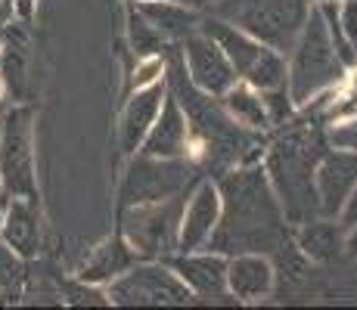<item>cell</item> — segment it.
<instances>
[{
	"instance_id": "26",
	"label": "cell",
	"mask_w": 357,
	"mask_h": 310,
	"mask_svg": "<svg viewBox=\"0 0 357 310\" xmlns=\"http://www.w3.org/2000/svg\"><path fill=\"white\" fill-rule=\"evenodd\" d=\"M261 100H264V109H267V118H271V124H283L292 118V96H289V87L280 84L273 87V91H264L261 93Z\"/></svg>"
},
{
	"instance_id": "15",
	"label": "cell",
	"mask_w": 357,
	"mask_h": 310,
	"mask_svg": "<svg viewBox=\"0 0 357 310\" xmlns=\"http://www.w3.org/2000/svg\"><path fill=\"white\" fill-rule=\"evenodd\" d=\"M273 264L261 251H243L227 258V292L236 301H261L273 292Z\"/></svg>"
},
{
	"instance_id": "21",
	"label": "cell",
	"mask_w": 357,
	"mask_h": 310,
	"mask_svg": "<svg viewBox=\"0 0 357 310\" xmlns=\"http://www.w3.org/2000/svg\"><path fill=\"white\" fill-rule=\"evenodd\" d=\"M218 100H221L224 112H227L236 124H243V127H249V130H267L271 127L264 100H261V93L252 84H245V81H236V84L227 87Z\"/></svg>"
},
{
	"instance_id": "34",
	"label": "cell",
	"mask_w": 357,
	"mask_h": 310,
	"mask_svg": "<svg viewBox=\"0 0 357 310\" xmlns=\"http://www.w3.org/2000/svg\"><path fill=\"white\" fill-rule=\"evenodd\" d=\"M3 93H6V84H3V78H0V102H3Z\"/></svg>"
},
{
	"instance_id": "20",
	"label": "cell",
	"mask_w": 357,
	"mask_h": 310,
	"mask_svg": "<svg viewBox=\"0 0 357 310\" xmlns=\"http://www.w3.org/2000/svg\"><path fill=\"white\" fill-rule=\"evenodd\" d=\"M298 226L301 230L295 242H298L305 258L317 261V264L335 261L345 248V230H342V224H333V217H311Z\"/></svg>"
},
{
	"instance_id": "18",
	"label": "cell",
	"mask_w": 357,
	"mask_h": 310,
	"mask_svg": "<svg viewBox=\"0 0 357 310\" xmlns=\"http://www.w3.org/2000/svg\"><path fill=\"white\" fill-rule=\"evenodd\" d=\"M137 261H140V254H137L134 248L128 245V239L119 233V236L106 239V242H100L97 248H93L91 258L81 264L78 279L102 286V282H112L115 277H121V273H125L128 267H134Z\"/></svg>"
},
{
	"instance_id": "13",
	"label": "cell",
	"mask_w": 357,
	"mask_h": 310,
	"mask_svg": "<svg viewBox=\"0 0 357 310\" xmlns=\"http://www.w3.org/2000/svg\"><path fill=\"white\" fill-rule=\"evenodd\" d=\"M0 239L19 254L31 261L40 251V208L38 199H6L3 220H0Z\"/></svg>"
},
{
	"instance_id": "7",
	"label": "cell",
	"mask_w": 357,
	"mask_h": 310,
	"mask_svg": "<svg viewBox=\"0 0 357 310\" xmlns=\"http://www.w3.org/2000/svg\"><path fill=\"white\" fill-rule=\"evenodd\" d=\"M106 295L112 304L121 307H174L190 304V298H193L187 282L159 261L128 267L121 277L109 282Z\"/></svg>"
},
{
	"instance_id": "30",
	"label": "cell",
	"mask_w": 357,
	"mask_h": 310,
	"mask_svg": "<svg viewBox=\"0 0 357 310\" xmlns=\"http://www.w3.org/2000/svg\"><path fill=\"white\" fill-rule=\"evenodd\" d=\"M162 72H165V59L162 56H143V62L137 65V72H134V91L137 87H146V84L162 81Z\"/></svg>"
},
{
	"instance_id": "10",
	"label": "cell",
	"mask_w": 357,
	"mask_h": 310,
	"mask_svg": "<svg viewBox=\"0 0 357 310\" xmlns=\"http://www.w3.org/2000/svg\"><path fill=\"white\" fill-rule=\"evenodd\" d=\"M354 183H357V153H348V149L329 153L326 149V155L317 164V174H314L320 217H339Z\"/></svg>"
},
{
	"instance_id": "22",
	"label": "cell",
	"mask_w": 357,
	"mask_h": 310,
	"mask_svg": "<svg viewBox=\"0 0 357 310\" xmlns=\"http://www.w3.org/2000/svg\"><path fill=\"white\" fill-rule=\"evenodd\" d=\"M239 81L252 84L258 93L273 91V87L286 84V59H283V53L264 47V53L258 56V62L249 68V72H245V78H239Z\"/></svg>"
},
{
	"instance_id": "23",
	"label": "cell",
	"mask_w": 357,
	"mask_h": 310,
	"mask_svg": "<svg viewBox=\"0 0 357 310\" xmlns=\"http://www.w3.org/2000/svg\"><path fill=\"white\" fill-rule=\"evenodd\" d=\"M128 34H130V47H134V53L140 59L143 56H155V53L165 50V44H168V40H165L162 34L155 31L153 25L140 16V13H137L134 3L128 6Z\"/></svg>"
},
{
	"instance_id": "31",
	"label": "cell",
	"mask_w": 357,
	"mask_h": 310,
	"mask_svg": "<svg viewBox=\"0 0 357 310\" xmlns=\"http://www.w3.org/2000/svg\"><path fill=\"white\" fill-rule=\"evenodd\" d=\"M13 22V0H0V29Z\"/></svg>"
},
{
	"instance_id": "25",
	"label": "cell",
	"mask_w": 357,
	"mask_h": 310,
	"mask_svg": "<svg viewBox=\"0 0 357 310\" xmlns=\"http://www.w3.org/2000/svg\"><path fill=\"white\" fill-rule=\"evenodd\" d=\"M63 295H66V304H72V307H84V304H91V307H109V304H112V301H109V295L102 292L100 286H93V282H84V279L68 282V286L63 288Z\"/></svg>"
},
{
	"instance_id": "16",
	"label": "cell",
	"mask_w": 357,
	"mask_h": 310,
	"mask_svg": "<svg viewBox=\"0 0 357 310\" xmlns=\"http://www.w3.org/2000/svg\"><path fill=\"white\" fill-rule=\"evenodd\" d=\"M165 93H168V87H165L162 81H155V84L137 87L134 96L128 100L125 112H121V149H125L128 155H134L137 149H140L143 137L149 134V127H153L155 115H159V109H162Z\"/></svg>"
},
{
	"instance_id": "24",
	"label": "cell",
	"mask_w": 357,
	"mask_h": 310,
	"mask_svg": "<svg viewBox=\"0 0 357 310\" xmlns=\"http://www.w3.org/2000/svg\"><path fill=\"white\" fill-rule=\"evenodd\" d=\"M25 277H29V270H25V258H19V254L0 239V292H3L6 298L19 295L22 286H25Z\"/></svg>"
},
{
	"instance_id": "9",
	"label": "cell",
	"mask_w": 357,
	"mask_h": 310,
	"mask_svg": "<svg viewBox=\"0 0 357 310\" xmlns=\"http://www.w3.org/2000/svg\"><path fill=\"white\" fill-rule=\"evenodd\" d=\"M181 56H183V68H187L190 81L208 96H221L227 87H233L239 81L227 53L218 47V40H211L208 34L199 29L183 38Z\"/></svg>"
},
{
	"instance_id": "28",
	"label": "cell",
	"mask_w": 357,
	"mask_h": 310,
	"mask_svg": "<svg viewBox=\"0 0 357 310\" xmlns=\"http://www.w3.org/2000/svg\"><path fill=\"white\" fill-rule=\"evenodd\" d=\"M339 224H342V230H345V251L351 254V258H357V183H354V189L348 192L345 205H342Z\"/></svg>"
},
{
	"instance_id": "33",
	"label": "cell",
	"mask_w": 357,
	"mask_h": 310,
	"mask_svg": "<svg viewBox=\"0 0 357 310\" xmlns=\"http://www.w3.org/2000/svg\"><path fill=\"white\" fill-rule=\"evenodd\" d=\"M6 199H10V196H6V192L0 189V220H3V208H6Z\"/></svg>"
},
{
	"instance_id": "32",
	"label": "cell",
	"mask_w": 357,
	"mask_h": 310,
	"mask_svg": "<svg viewBox=\"0 0 357 310\" xmlns=\"http://www.w3.org/2000/svg\"><path fill=\"white\" fill-rule=\"evenodd\" d=\"M177 3L190 6V10H202V6H208V10H211V3H215V0H177Z\"/></svg>"
},
{
	"instance_id": "2",
	"label": "cell",
	"mask_w": 357,
	"mask_h": 310,
	"mask_svg": "<svg viewBox=\"0 0 357 310\" xmlns=\"http://www.w3.org/2000/svg\"><path fill=\"white\" fill-rule=\"evenodd\" d=\"M324 155V124H305L301 118H289V130L273 140L271 153H267L264 174L289 224H305L311 217H320L314 174H317V164Z\"/></svg>"
},
{
	"instance_id": "8",
	"label": "cell",
	"mask_w": 357,
	"mask_h": 310,
	"mask_svg": "<svg viewBox=\"0 0 357 310\" xmlns=\"http://www.w3.org/2000/svg\"><path fill=\"white\" fill-rule=\"evenodd\" d=\"M196 177V168L187 158H153L137 153V158L128 164L125 183H121V208H134V205L162 202L168 196L187 189V183Z\"/></svg>"
},
{
	"instance_id": "36",
	"label": "cell",
	"mask_w": 357,
	"mask_h": 310,
	"mask_svg": "<svg viewBox=\"0 0 357 310\" xmlns=\"http://www.w3.org/2000/svg\"><path fill=\"white\" fill-rule=\"evenodd\" d=\"M0 124H3V118H0Z\"/></svg>"
},
{
	"instance_id": "6",
	"label": "cell",
	"mask_w": 357,
	"mask_h": 310,
	"mask_svg": "<svg viewBox=\"0 0 357 310\" xmlns=\"http://www.w3.org/2000/svg\"><path fill=\"white\" fill-rule=\"evenodd\" d=\"M34 115L29 106H16L0 124V189L6 196L38 199L34 180Z\"/></svg>"
},
{
	"instance_id": "11",
	"label": "cell",
	"mask_w": 357,
	"mask_h": 310,
	"mask_svg": "<svg viewBox=\"0 0 357 310\" xmlns=\"http://www.w3.org/2000/svg\"><path fill=\"white\" fill-rule=\"evenodd\" d=\"M218 217H221V192H218V183L202 180L196 186L193 196H190V202L183 205L177 251L187 254V251H196V248H205L208 236L218 226Z\"/></svg>"
},
{
	"instance_id": "27",
	"label": "cell",
	"mask_w": 357,
	"mask_h": 310,
	"mask_svg": "<svg viewBox=\"0 0 357 310\" xmlns=\"http://www.w3.org/2000/svg\"><path fill=\"white\" fill-rule=\"evenodd\" d=\"M324 134H326V146L357 153V115H351V118H345V121L326 124Z\"/></svg>"
},
{
	"instance_id": "14",
	"label": "cell",
	"mask_w": 357,
	"mask_h": 310,
	"mask_svg": "<svg viewBox=\"0 0 357 310\" xmlns=\"http://www.w3.org/2000/svg\"><path fill=\"white\" fill-rule=\"evenodd\" d=\"M171 270L177 273L187 288L193 295H202V298H221L227 292V258L218 251H208V254H196V251H187V254H177L171 258Z\"/></svg>"
},
{
	"instance_id": "1",
	"label": "cell",
	"mask_w": 357,
	"mask_h": 310,
	"mask_svg": "<svg viewBox=\"0 0 357 310\" xmlns=\"http://www.w3.org/2000/svg\"><path fill=\"white\" fill-rule=\"evenodd\" d=\"M221 192V217L205 248L224 258L243 251H283L289 248L286 215L271 189L264 168L245 164L227 171L218 183Z\"/></svg>"
},
{
	"instance_id": "5",
	"label": "cell",
	"mask_w": 357,
	"mask_h": 310,
	"mask_svg": "<svg viewBox=\"0 0 357 310\" xmlns=\"http://www.w3.org/2000/svg\"><path fill=\"white\" fill-rule=\"evenodd\" d=\"M187 196L177 192L162 202L134 205L121 208V236L146 261H165L177 251V233H181V215Z\"/></svg>"
},
{
	"instance_id": "3",
	"label": "cell",
	"mask_w": 357,
	"mask_h": 310,
	"mask_svg": "<svg viewBox=\"0 0 357 310\" xmlns=\"http://www.w3.org/2000/svg\"><path fill=\"white\" fill-rule=\"evenodd\" d=\"M289 56L292 62L286 68V87H289L295 106H305L307 100H314L317 93L329 91V87H335L345 78V62L339 59L333 40H329L326 22L320 16L317 3H314L298 40L292 44Z\"/></svg>"
},
{
	"instance_id": "35",
	"label": "cell",
	"mask_w": 357,
	"mask_h": 310,
	"mask_svg": "<svg viewBox=\"0 0 357 310\" xmlns=\"http://www.w3.org/2000/svg\"><path fill=\"white\" fill-rule=\"evenodd\" d=\"M6 301H10V298H6V295H3V292H0V304H6Z\"/></svg>"
},
{
	"instance_id": "12",
	"label": "cell",
	"mask_w": 357,
	"mask_h": 310,
	"mask_svg": "<svg viewBox=\"0 0 357 310\" xmlns=\"http://www.w3.org/2000/svg\"><path fill=\"white\" fill-rule=\"evenodd\" d=\"M187 149H190L187 115H183V109L177 106L174 96L165 93L159 115H155L153 127H149V134L143 137L137 153L153 155V158H181V155H187Z\"/></svg>"
},
{
	"instance_id": "29",
	"label": "cell",
	"mask_w": 357,
	"mask_h": 310,
	"mask_svg": "<svg viewBox=\"0 0 357 310\" xmlns=\"http://www.w3.org/2000/svg\"><path fill=\"white\" fill-rule=\"evenodd\" d=\"M335 16H339L342 34L357 50V0H335Z\"/></svg>"
},
{
	"instance_id": "4",
	"label": "cell",
	"mask_w": 357,
	"mask_h": 310,
	"mask_svg": "<svg viewBox=\"0 0 357 310\" xmlns=\"http://www.w3.org/2000/svg\"><path fill=\"white\" fill-rule=\"evenodd\" d=\"M211 10L271 50L289 53L311 16L314 0H215Z\"/></svg>"
},
{
	"instance_id": "17",
	"label": "cell",
	"mask_w": 357,
	"mask_h": 310,
	"mask_svg": "<svg viewBox=\"0 0 357 310\" xmlns=\"http://www.w3.org/2000/svg\"><path fill=\"white\" fill-rule=\"evenodd\" d=\"M199 31H205L211 40H218V47L227 53L230 65L236 68L239 78H245V72H249V68L258 62L261 53H264V44H261V40H255L252 34H245L243 29H236V25L227 22V19H221V16L199 19Z\"/></svg>"
},
{
	"instance_id": "19",
	"label": "cell",
	"mask_w": 357,
	"mask_h": 310,
	"mask_svg": "<svg viewBox=\"0 0 357 310\" xmlns=\"http://www.w3.org/2000/svg\"><path fill=\"white\" fill-rule=\"evenodd\" d=\"M134 6L165 40H183L199 29V13L177 0H134Z\"/></svg>"
}]
</instances>
